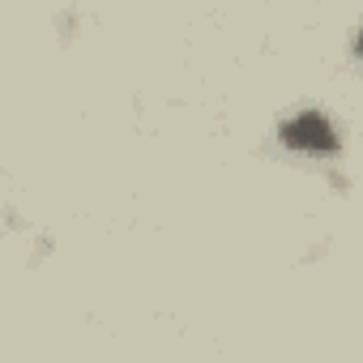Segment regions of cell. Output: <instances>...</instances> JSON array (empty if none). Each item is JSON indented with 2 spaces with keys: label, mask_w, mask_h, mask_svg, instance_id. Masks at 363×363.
<instances>
[{
  "label": "cell",
  "mask_w": 363,
  "mask_h": 363,
  "mask_svg": "<svg viewBox=\"0 0 363 363\" xmlns=\"http://www.w3.org/2000/svg\"><path fill=\"white\" fill-rule=\"evenodd\" d=\"M278 137H282V145H291V150H333L337 145V137H333V124L320 116V111H299V116H291L282 128H278Z\"/></svg>",
  "instance_id": "cell-1"
},
{
  "label": "cell",
  "mask_w": 363,
  "mask_h": 363,
  "mask_svg": "<svg viewBox=\"0 0 363 363\" xmlns=\"http://www.w3.org/2000/svg\"><path fill=\"white\" fill-rule=\"evenodd\" d=\"M359 56H363V35H359Z\"/></svg>",
  "instance_id": "cell-2"
}]
</instances>
